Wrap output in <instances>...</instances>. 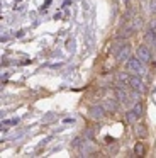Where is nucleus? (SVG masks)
Returning a JSON list of instances; mask_svg holds the SVG:
<instances>
[{"instance_id":"obj_14","label":"nucleus","mask_w":156,"mask_h":158,"mask_svg":"<svg viewBox=\"0 0 156 158\" xmlns=\"http://www.w3.org/2000/svg\"><path fill=\"white\" fill-rule=\"evenodd\" d=\"M98 131H100V126H98V124H95V126L90 127V129H87V136L88 138H95Z\"/></svg>"},{"instance_id":"obj_10","label":"nucleus","mask_w":156,"mask_h":158,"mask_svg":"<svg viewBox=\"0 0 156 158\" xmlns=\"http://www.w3.org/2000/svg\"><path fill=\"white\" fill-rule=\"evenodd\" d=\"M115 97H117L119 102H127V100H129V94L125 92L124 89H121V87L115 89Z\"/></svg>"},{"instance_id":"obj_16","label":"nucleus","mask_w":156,"mask_h":158,"mask_svg":"<svg viewBox=\"0 0 156 158\" xmlns=\"http://www.w3.org/2000/svg\"><path fill=\"white\" fill-rule=\"evenodd\" d=\"M132 110H134V112L138 114L139 117H141V116H142V112H144V107H142V104H141V102H138L134 107H132Z\"/></svg>"},{"instance_id":"obj_21","label":"nucleus","mask_w":156,"mask_h":158,"mask_svg":"<svg viewBox=\"0 0 156 158\" xmlns=\"http://www.w3.org/2000/svg\"><path fill=\"white\" fill-rule=\"evenodd\" d=\"M142 2H144V0H142Z\"/></svg>"},{"instance_id":"obj_1","label":"nucleus","mask_w":156,"mask_h":158,"mask_svg":"<svg viewBox=\"0 0 156 158\" xmlns=\"http://www.w3.org/2000/svg\"><path fill=\"white\" fill-rule=\"evenodd\" d=\"M105 114H107V110L104 109V106H92L90 109H88V117L93 121H100L105 117Z\"/></svg>"},{"instance_id":"obj_11","label":"nucleus","mask_w":156,"mask_h":158,"mask_svg":"<svg viewBox=\"0 0 156 158\" xmlns=\"http://www.w3.org/2000/svg\"><path fill=\"white\" fill-rule=\"evenodd\" d=\"M134 17H136V10H134V7H131V5H129L127 10L124 12V15H122V19H124V22H131Z\"/></svg>"},{"instance_id":"obj_6","label":"nucleus","mask_w":156,"mask_h":158,"mask_svg":"<svg viewBox=\"0 0 156 158\" xmlns=\"http://www.w3.org/2000/svg\"><path fill=\"white\" fill-rule=\"evenodd\" d=\"M149 131L148 127H146V124L139 123V124H134V136L136 138H141V139H144V138H148Z\"/></svg>"},{"instance_id":"obj_9","label":"nucleus","mask_w":156,"mask_h":158,"mask_svg":"<svg viewBox=\"0 0 156 158\" xmlns=\"http://www.w3.org/2000/svg\"><path fill=\"white\" fill-rule=\"evenodd\" d=\"M144 43L148 46H156V31L148 29V32L144 34Z\"/></svg>"},{"instance_id":"obj_2","label":"nucleus","mask_w":156,"mask_h":158,"mask_svg":"<svg viewBox=\"0 0 156 158\" xmlns=\"http://www.w3.org/2000/svg\"><path fill=\"white\" fill-rule=\"evenodd\" d=\"M149 48H151V46H148L146 43L138 48V58L141 60L142 63H149V61H151V49H149Z\"/></svg>"},{"instance_id":"obj_4","label":"nucleus","mask_w":156,"mask_h":158,"mask_svg":"<svg viewBox=\"0 0 156 158\" xmlns=\"http://www.w3.org/2000/svg\"><path fill=\"white\" fill-rule=\"evenodd\" d=\"M131 58V44H121L117 49V60L119 61H124V60H129Z\"/></svg>"},{"instance_id":"obj_12","label":"nucleus","mask_w":156,"mask_h":158,"mask_svg":"<svg viewBox=\"0 0 156 158\" xmlns=\"http://www.w3.org/2000/svg\"><path fill=\"white\" fill-rule=\"evenodd\" d=\"M134 155L136 156H144L146 155V146L142 143H136L134 144Z\"/></svg>"},{"instance_id":"obj_19","label":"nucleus","mask_w":156,"mask_h":158,"mask_svg":"<svg viewBox=\"0 0 156 158\" xmlns=\"http://www.w3.org/2000/svg\"><path fill=\"white\" fill-rule=\"evenodd\" d=\"M109 151H110L112 155H115V153H117V144H114V146H112V148H110V150H109Z\"/></svg>"},{"instance_id":"obj_18","label":"nucleus","mask_w":156,"mask_h":158,"mask_svg":"<svg viewBox=\"0 0 156 158\" xmlns=\"http://www.w3.org/2000/svg\"><path fill=\"white\" fill-rule=\"evenodd\" d=\"M148 29H153V31H156V19H151V21H149Z\"/></svg>"},{"instance_id":"obj_5","label":"nucleus","mask_w":156,"mask_h":158,"mask_svg":"<svg viewBox=\"0 0 156 158\" xmlns=\"http://www.w3.org/2000/svg\"><path fill=\"white\" fill-rule=\"evenodd\" d=\"M134 32H138L136 31V27L132 24H127L125 27H122L121 31H119V34H117V39H127V38H131Z\"/></svg>"},{"instance_id":"obj_8","label":"nucleus","mask_w":156,"mask_h":158,"mask_svg":"<svg viewBox=\"0 0 156 158\" xmlns=\"http://www.w3.org/2000/svg\"><path fill=\"white\" fill-rule=\"evenodd\" d=\"M129 85H131L132 90L144 92V83H142V80L139 78V77H131V80H129Z\"/></svg>"},{"instance_id":"obj_3","label":"nucleus","mask_w":156,"mask_h":158,"mask_svg":"<svg viewBox=\"0 0 156 158\" xmlns=\"http://www.w3.org/2000/svg\"><path fill=\"white\" fill-rule=\"evenodd\" d=\"M127 70L129 72H134V73H139L141 75L142 72H144V68H142V61L139 58H129L127 60Z\"/></svg>"},{"instance_id":"obj_20","label":"nucleus","mask_w":156,"mask_h":158,"mask_svg":"<svg viewBox=\"0 0 156 158\" xmlns=\"http://www.w3.org/2000/svg\"><path fill=\"white\" fill-rule=\"evenodd\" d=\"M115 2H119V0H115Z\"/></svg>"},{"instance_id":"obj_13","label":"nucleus","mask_w":156,"mask_h":158,"mask_svg":"<svg viewBox=\"0 0 156 158\" xmlns=\"http://www.w3.org/2000/svg\"><path fill=\"white\" fill-rule=\"evenodd\" d=\"M125 119H127V123H131V124H136V121L139 119V116L134 112V110H129V112L125 114Z\"/></svg>"},{"instance_id":"obj_7","label":"nucleus","mask_w":156,"mask_h":158,"mask_svg":"<svg viewBox=\"0 0 156 158\" xmlns=\"http://www.w3.org/2000/svg\"><path fill=\"white\" fill-rule=\"evenodd\" d=\"M104 109L107 110L109 114H114V112H117V109H119L117 99H105V100H104Z\"/></svg>"},{"instance_id":"obj_15","label":"nucleus","mask_w":156,"mask_h":158,"mask_svg":"<svg viewBox=\"0 0 156 158\" xmlns=\"http://www.w3.org/2000/svg\"><path fill=\"white\" fill-rule=\"evenodd\" d=\"M115 78H117V82H121V83H129L131 77H129L127 73H117V75H115Z\"/></svg>"},{"instance_id":"obj_17","label":"nucleus","mask_w":156,"mask_h":158,"mask_svg":"<svg viewBox=\"0 0 156 158\" xmlns=\"http://www.w3.org/2000/svg\"><path fill=\"white\" fill-rule=\"evenodd\" d=\"M148 12H149V14H153V15L156 14V0H149V4H148Z\"/></svg>"}]
</instances>
